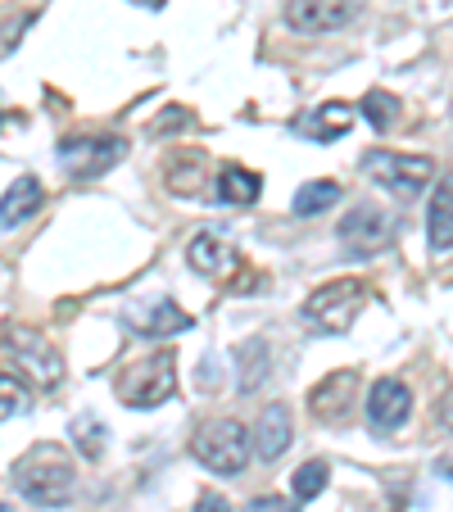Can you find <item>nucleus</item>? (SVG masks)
Listing matches in <instances>:
<instances>
[{
	"label": "nucleus",
	"mask_w": 453,
	"mask_h": 512,
	"mask_svg": "<svg viewBox=\"0 0 453 512\" xmlns=\"http://www.w3.org/2000/svg\"><path fill=\"white\" fill-rule=\"evenodd\" d=\"M14 490L23 494L37 508H64L78 490V472H73V458L59 445H37L14 463Z\"/></svg>",
	"instance_id": "1"
},
{
	"label": "nucleus",
	"mask_w": 453,
	"mask_h": 512,
	"mask_svg": "<svg viewBox=\"0 0 453 512\" xmlns=\"http://www.w3.org/2000/svg\"><path fill=\"white\" fill-rule=\"evenodd\" d=\"M250 449H254V435L245 431L236 417H218V422H204L191 440V454L200 467L218 476H241L245 463H250Z\"/></svg>",
	"instance_id": "2"
},
{
	"label": "nucleus",
	"mask_w": 453,
	"mask_h": 512,
	"mask_svg": "<svg viewBox=\"0 0 453 512\" xmlns=\"http://www.w3.org/2000/svg\"><path fill=\"white\" fill-rule=\"evenodd\" d=\"M363 173L372 177L376 186H386L390 195H399V200H417V195L435 182V159L399 155V150H367Z\"/></svg>",
	"instance_id": "3"
},
{
	"label": "nucleus",
	"mask_w": 453,
	"mask_h": 512,
	"mask_svg": "<svg viewBox=\"0 0 453 512\" xmlns=\"http://www.w3.org/2000/svg\"><path fill=\"white\" fill-rule=\"evenodd\" d=\"M173 390H177V358L168 349L123 368V377H118V399L127 408H159L173 399Z\"/></svg>",
	"instance_id": "4"
},
{
	"label": "nucleus",
	"mask_w": 453,
	"mask_h": 512,
	"mask_svg": "<svg viewBox=\"0 0 453 512\" xmlns=\"http://www.w3.org/2000/svg\"><path fill=\"white\" fill-rule=\"evenodd\" d=\"M363 304H367V286H363V281L340 277V281L318 286L309 300H304V318H309L318 331L345 336V331L354 327V318L363 313Z\"/></svg>",
	"instance_id": "5"
},
{
	"label": "nucleus",
	"mask_w": 453,
	"mask_h": 512,
	"mask_svg": "<svg viewBox=\"0 0 453 512\" xmlns=\"http://www.w3.org/2000/svg\"><path fill=\"white\" fill-rule=\"evenodd\" d=\"M0 349H5L14 363H23L37 386H59V381H64V358H59V349L50 345L37 327L10 322V327L0 331Z\"/></svg>",
	"instance_id": "6"
},
{
	"label": "nucleus",
	"mask_w": 453,
	"mask_h": 512,
	"mask_svg": "<svg viewBox=\"0 0 453 512\" xmlns=\"http://www.w3.org/2000/svg\"><path fill=\"white\" fill-rule=\"evenodd\" d=\"M395 236H399V218H390L376 204H358V209H349V218H340V245L349 254H358V259L386 250Z\"/></svg>",
	"instance_id": "7"
},
{
	"label": "nucleus",
	"mask_w": 453,
	"mask_h": 512,
	"mask_svg": "<svg viewBox=\"0 0 453 512\" xmlns=\"http://www.w3.org/2000/svg\"><path fill=\"white\" fill-rule=\"evenodd\" d=\"M127 155V141L118 136H64L59 141V164L73 177H100Z\"/></svg>",
	"instance_id": "8"
},
{
	"label": "nucleus",
	"mask_w": 453,
	"mask_h": 512,
	"mask_svg": "<svg viewBox=\"0 0 453 512\" xmlns=\"http://www.w3.org/2000/svg\"><path fill=\"white\" fill-rule=\"evenodd\" d=\"M363 14V0H286V28L304 37H322Z\"/></svg>",
	"instance_id": "9"
},
{
	"label": "nucleus",
	"mask_w": 453,
	"mask_h": 512,
	"mask_svg": "<svg viewBox=\"0 0 453 512\" xmlns=\"http://www.w3.org/2000/svg\"><path fill=\"white\" fill-rule=\"evenodd\" d=\"M408 413H413V390L404 381L399 377L372 381V390H367V422L376 431H399L408 422Z\"/></svg>",
	"instance_id": "10"
},
{
	"label": "nucleus",
	"mask_w": 453,
	"mask_h": 512,
	"mask_svg": "<svg viewBox=\"0 0 453 512\" xmlns=\"http://www.w3.org/2000/svg\"><path fill=\"white\" fill-rule=\"evenodd\" d=\"M349 127H354V109L340 105V100H327V105L309 109V114H299L295 123H290V132L304 136V141L327 145V141H340Z\"/></svg>",
	"instance_id": "11"
},
{
	"label": "nucleus",
	"mask_w": 453,
	"mask_h": 512,
	"mask_svg": "<svg viewBox=\"0 0 453 512\" xmlns=\"http://www.w3.org/2000/svg\"><path fill=\"white\" fill-rule=\"evenodd\" d=\"M354 399H358V372H331L322 386H313L309 408L322 422H340V417L354 408Z\"/></svg>",
	"instance_id": "12"
},
{
	"label": "nucleus",
	"mask_w": 453,
	"mask_h": 512,
	"mask_svg": "<svg viewBox=\"0 0 453 512\" xmlns=\"http://www.w3.org/2000/svg\"><path fill=\"white\" fill-rule=\"evenodd\" d=\"M41 204H46V191H41L37 177L10 182V191L0 195V232H14V227H23L28 218H37Z\"/></svg>",
	"instance_id": "13"
},
{
	"label": "nucleus",
	"mask_w": 453,
	"mask_h": 512,
	"mask_svg": "<svg viewBox=\"0 0 453 512\" xmlns=\"http://www.w3.org/2000/svg\"><path fill=\"white\" fill-rule=\"evenodd\" d=\"M186 263H191L200 277H232L236 272V250L227 241H218L213 232H200L191 245H186Z\"/></svg>",
	"instance_id": "14"
},
{
	"label": "nucleus",
	"mask_w": 453,
	"mask_h": 512,
	"mask_svg": "<svg viewBox=\"0 0 453 512\" xmlns=\"http://www.w3.org/2000/svg\"><path fill=\"white\" fill-rule=\"evenodd\" d=\"M286 449H290V408L268 404L259 413V422H254V454H259L263 463H272V458H281Z\"/></svg>",
	"instance_id": "15"
},
{
	"label": "nucleus",
	"mask_w": 453,
	"mask_h": 512,
	"mask_svg": "<svg viewBox=\"0 0 453 512\" xmlns=\"http://www.w3.org/2000/svg\"><path fill=\"white\" fill-rule=\"evenodd\" d=\"M186 327H191V318H186L173 300H155L150 309L136 313L132 331H141V336H177V331H186Z\"/></svg>",
	"instance_id": "16"
},
{
	"label": "nucleus",
	"mask_w": 453,
	"mask_h": 512,
	"mask_svg": "<svg viewBox=\"0 0 453 512\" xmlns=\"http://www.w3.org/2000/svg\"><path fill=\"white\" fill-rule=\"evenodd\" d=\"M263 195V177L241 164H227L218 173V200L222 204H254Z\"/></svg>",
	"instance_id": "17"
},
{
	"label": "nucleus",
	"mask_w": 453,
	"mask_h": 512,
	"mask_svg": "<svg viewBox=\"0 0 453 512\" xmlns=\"http://www.w3.org/2000/svg\"><path fill=\"white\" fill-rule=\"evenodd\" d=\"M336 200H340V182H331V177H313V182H304L295 191L290 213H295V218H318V213H327Z\"/></svg>",
	"instance_id": "18"
},
{
	"label": "nucleus",
	"mask_w": 453,
	"mask_h": 512,
	"mask_svg": "<svg viewBox=\"0 0 453 512\" xmlns=\"http://www.w3.org/2000/svg\"><path fill=\"white\" fill-rule=\"evenodd\" d=\"M426 236H431V250H449V245H453V173L435 186L431 227H426Z\"/></svg>",
	"instance_id": "19"
},
{
	"label": "nucleus",
	"mask_w": 453,
	"mask_h": 512,
	"mask_svg": "<svg viewBox=\"0 0 453 512\" xmlns=\"http://www.w3.org/2000/svg\"><path fill=\"white\" fill-rule=\"evenodd\" d=\"M164 177H168V191L173 195H195L204 182V159L195 155V150H186V155H173L164 164Z\"/></svg>",
	"instance_id": "20"
},
{
	"label": "nucleus",
	"mask_w": 453,
	"mask_h": 512,
	"mask_svg": "<svg viewBox=\"0 0 453 512\" xmlns=\"http://www.w3.org/2000/svg\"><path fill=\"white\" fill-rule=\"evenodd\" d=\"M358 109H363V118L376 132H390V127L399 123V96H390V91H367Z\"/></svg>",
	"instance_id": "21"
},
{
	"label": "nucleus",
	"mask_w": 453,
	"mask_h": 512,
	"mask_svg": "<svg viewBox=\"0 0 453 512\" xmlns=\"http://www.w3.org/2000/svg\"><path fill=\"white\" fill-rule=\"evenodd\" d=\"M241 358H245L241 390L250 395V390H259L263 377H268V340H245V345H241Z\"/></svg>",
	"instance_id": "22"
},
{
	"label": "nucleus",
	"mask_w": 453,
	"mask_h": 512,
	"mask_svg": "<svg viewBox=\"0 0 453 512\" xmlns=\"http://www.w3.org/2000/svg\"><path fill=\"white\" fill-rule=\"evenodd\" d=\"M327 476H331V467L327 463H318V458H313V463H304L295 472V499H318L322 490H327Z\"/></svg>",
	"instance_id": "23"
},
{
	"label": "nucleus",
	"mask_w": 453,
	"mask_h": 512,
	"mask_svg": "<svg viewBox=\"0 0 453 512\" xmlns=\"http://www.w3.org/2000/svg\"><path fill=\"white\" fill-rule=\"evenodd\" d=\"M23 404H28V386H23L14 372L0 368V422H10V417L19 413Z\"/></svg>",
	"instance_id": "24"
},
{
	"label": "nucleus",
	"mask_w": 453,
	"mask_h": 512,
	"mask_svg": "<svg viewBox=\"0 0 453 512\" xmlns=\"http://www.w3.org/2000/svg\"><path fill=\"white\" fill-rule=\"evenodd\" d=\"M73 435H78V445L87 449V458H100V422L96 417H78V422H73Z\"/></svg>",
	"instance_id": "25"
},
{
	"label": "nucleus",
	"mask_w": 453,
	"mask_h": 512,
	"mask_svg": "<svg viewBox=\"0 0 453 512\" xmlns=\"http://www.w3.org/2000/svg\"><path fill=\"white\" fill-rule=\"evenodd\" d=\"M245 512H299V508H290V503L277 499V494H263V499H254Z\"/></svg>",
	"instance_id": "26"
},
{
	"label": "nucleus",
	"mask_w": 453,
	"mask_h": 512,
	"mask_svg": "<svg viewBox=\"0 0 453 512\" xmlns=\"http://www.w3.org/2000/svg\"><path fill=\"white\" fill-rule=\"evenodd\" d=\"M195 512H236L227 499H218V494H204L200 503H195Z\"/></svg>",
	"instance_id": "27"
},
{
	"label": "nucleus",
	"mask_w": 453,
	"mask_h": 512,
	"mask_svg": "<svg viewBox=\"0 0 453 512\" xmlns=\"http://www.w3.org/2000/svg\"><path fill=\"white\" fill-rule=\"evenodd\" d=\"M136 5H150V10H159V5H164V0H136Z\"/></svg>",
	"instance_id": "28"
},
{
	"label": "nucleus",
	"mask_w": 453,
	"mask_h": 512,
	"mask_svg": "<svg viewBox=\"0 0 453 512\" xmlns=\"http://www.w3.org/2000/svg\"><path fill=\"white\" fill-rule=\"evenodd\" d=\"M0 512H14V508H5V503H0Z\"/></svg>",
	"instance_id": "29"
}]
</instances>
